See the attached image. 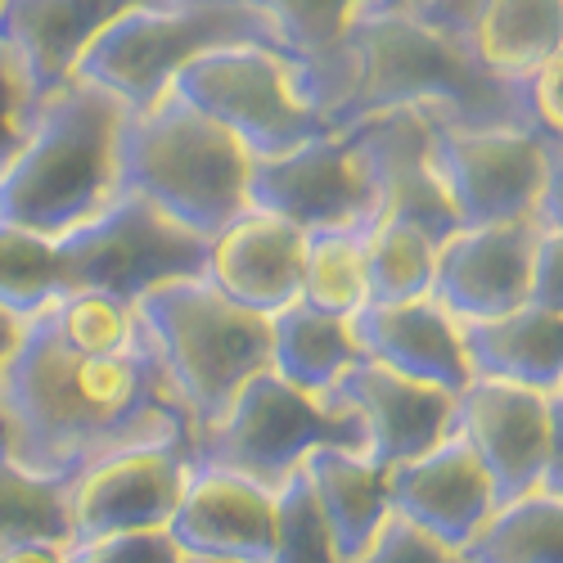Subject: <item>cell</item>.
<instances>
[{
  "label": "cell",
  "mask_w": 563,
  "mask_h": 563,
  "mask_svg": "<svg viewBox=\"0 0 563 563\" xmlns=\"http://www.w3.org/2000/svg\"><path fill=\"white\" fill-rule=\"evenodd\" d=\"M464 563H563V505L532 492L496 505L478 532L460 545Z\"/></svg>",
  "instance_id": "4316f807"
},
{
  "label": "cell",
  "mask_w": 563,
  "mask_h": 563,
  "mask_svg": "<svg viewBox=\"0 0 563 563\" xmlns=\"http://www.w3.org/2000/svg\"><path fill=\"white\" fill-rule=\"evenodd\" d=\"M528 302L563 311V234L541 230L537 253H532V275H528Z\"/></svg>",
  "instance_id": "8d00e7d4"
},
{
  "label": "cell",
  "mask_w": 563,
  "mask_h": 563,
  "mask_svg": "<svg viewBox=\"0 0 563 563\" xmlns=\"http://www.w3.org/2000/svg\"><path fill=\"white\" fill-rule=\"evenodd\" d=\"M266 563H343L302 468L275 487V532Z\"/></svg>",
  "instance_id": "1f68e13d"
},
{
  "label": "cell",
  "mask_w": 563,
  "mask_h": 563,
  "mask_svg": "<svg viewBox=\"0 0 563 563\" xmlns=\"http://www.w3.org/2000/svg\"><path fill=\"white\" fill-rule=\"evenodd\" d=\"M433 163L460 225L559 221V140L523 126H446L433 118Z\"/></svg>",
  "instance_id": "ba28073f"
},
{
  "label": "cell",
  "mask_w": 563,
  "mask_h": 563,
  "mask_svg": "<svg viewBox=\"0 0 563 563\" xmlns=\"http://www.w3.org/2000/svg\"><path fill=\"white\" fill-rule=\"evenodd\" d=\"M185 474H190V446L180 442H145L86 464L68 478L73 541L167 528L185 492Z\"/></svg>",
  "instance_id": "4fadbf2b"
},
{
  "label": "cell",
  "mask_w": 563,
  "mask_h": 563,
  "mask_svg": "<svg viewBox=\"0 0 563 563\" xmlns=\"http://www.w3.org/2000/svg\"><path fill=\"white\" fill-rule=\"evenodd\" d=\"M41 100L45 96L36 90L23 55L0 36V172H5L19 158V150L27 145L32 122L41 113Z\"/></svg>",
  "instance_id": "d6a6232c"
},
{
  "label": "cell",
  "mask_w": 563,
  "mask_h": 563,
  "mask_svg": "<svg viewBox=\"0 0 563 563\" xmlns=\"http://www.w3.org/2000/svg\"><path fill=\"white\" fill-rule=\"evenodd\" d=\"M59 294H68V285L55 240L0 221V307L27 320L41 307H51Z\"/></svg>",
  "instance_id": "4dcf8cb0"
},
{
  "label": "cell",
  "mask_w": 563,
  "mask_h": 563,
  "mask_svg": "<svg viewBox=\"0 0 563 563\" xmlns=\"http://www.w3.org/2000/svg\"><path fill=\"white\" fill-rule=\"evenodd\" d=\"M537 221H496L460 225L438 244L433 262V302H442L460 324L492 320L528 302L532 253L541 240Z\"/></svg>",
  "instance_id": "5bb4252c"
},
{
  "label": "cell",
  "mask_w": 563,
  "mask_h": 563,
  "mask_svg": "<svg viewBox=\"0 0 563 563\" xmlns=\"http://www.w3.org/2000/svg\"><path fill=\"white\" fill-rule=\"evenodd\" d=\"M55 249L68 289H96L122 302H140L172 279H195L208 262L203 234L140 195H118L90 221L59 234Z\"/></svg>",
  "instance_id": "30bf717a"
},
{
  "label": "cell",
  "mask_w": 563,
  "mask_h": 563,
  "mask_svg": "<svg viewBox=\"0 0 563 563\" xmlns=\"http://www.w3.org/2000/svg\"><path fill=\"white\" fill-rule=\"evenodd\" d=\"M0 451H10V433H5V415H0Z\"/></svg>",
  "instance_id": "b9f144b4"
},
{
  "label": "cell",
  "mask_w": 563,
  "mask_h": 563,
  "mask_svg": "<svg viewBox=\"0 0 563 563\" xmlns=\"http://www.w3.org/2000/svg\"><path fill=\"white\" fill-rule=\"evenodd\" d=\"M519 86V104H523V122L537 131V135H554L559 140V55L528 68L514 77Z\"/></svg>",
  "instance_id": "d590c367"
},
{
  "label": "cell",
  "mask_w": 563,
  "mask_h": 563,
  "mask_svg": "<svg viewBox=\"0 0 563 563\" xmlns=\"http://www.w3.org/2000/svg\"><path fill=\"white\" fill-rule=\"evenodd\" d=\"M68 545H55V541H27V545H14L0 554V563H68L64 554Z\"/></svg>",
  "instance_id": "f35d334b"
},
{
  "label": "cell",
  "mask_w": 563,
  "mask_h": 563,
  "mask_svg": "<svg viewBox=\"0 0 563 563\" xmlns=\"http://www.w3.org/2000/svg\"><path fill=\"white\" fill-rule=\"evenodd\" d=\"M298 302L330 316H356L369 302L365 230H307Z\"/></svg>",
  "instance_id": "f546056e"
},
{
  "label": "cell",
  "mask_w": 563,
  "mask_h": 563,
  "mask_svg": "<svg viewBox=\"0 0 563 563\" xmlns=\"http://www.w3.org/2000/svg\"><path fill=\"white\" fill-rule=\"evenodd\" d=\"M0 415L10 455L55 478L145 442L195 446L190 410L180 406L145 320L131 343L90 352L73 347L45 311L27 316L0 374Z\"/></svg>",
  "instance_id": "6da1fadb"
},
{
  "label": "cell",
  "mask_w": 563,
  "mask_h": 563,
  "mask_svg": "<svg viewBox=\"0 0 563 563\" xmlns=\"http://www.w3.org/2000/svg\"><path fill=\"white\" fill-rule=\"evenodd\" d=\"M249 208L275 212L298 230H365L379 212L361 126L324 131L285 154L253 158Z\"/></svg>",
  "instance_id": "7c38bea8"
},
{
  "label": "cell",
  "mask_w": 563,
  "mask_h": 563,
  "mask_svg": "<svg viewBox=\"0 0 563 563\" xmlns=\"http://www.w3.org/2000/svg\"><path fill=\"white\" fill-rule=\"evenodd\" d=\"M302 474L311 483V496L324 514V523H330L339 559L343 563L356 559L393 514L388 468L374 464L361 446H316L302 460Z\"/></svg>",
  "instance_id": "cb8c5ba5"
},
{
  "label": "cell",
  "mask_w": 563,
  "mask_h": 563,
  "mask_svg": "<svg viewBox=\"0 0 563 563\" xmlns=\"http://www.w3.org/2000/svg\"><path fill=\"white\" fill-rule=\"evenodd\" d=\"M266 14L275 45L298 64L302 96L320 113L352 27L374 10H401L397 0H253ZM324 118V113H320Z\"/></svg>",
  "instance_id": "603a6c76"
},
{
  "label": "cell",
  "mask_w": 563,
  "mask_h": 563,
  "mask_svg": "<svg viewBox=\"0 0 563 563\" xmlns=\"http://www.w3.org/2000/svg\"><path fill=\"white\" fill-rule=\"evenodd\" d=\"M0 10H5V0H0Z\"/></svg>",
  "instance_id": "7bdbcfd3"
},
{
  "label": "cell",
  "mask_w": 563,
  "mask_h": 563,
  "mask_svg": "<svg viewBox=\"0 0 563 563\" xmlns=\"http://www.w3.org/2000/svg\"><path fill=\"white\" fill-rule=\"evenodd\" d=\"M388 505L419 532L460 550L496 509V496L478 455L460 433H451L433 451L388 468Z\"/></svg>",
  "instance_id": "d6986e66"
},
{
  "label": "cell",
  "mask_w": 563,
  "mask_h": 563,
  "mask_svg": "<svg viewBox=\"0 0 563 563\" xmlns=\"http://www.w3.org/2000/svg\"><path fill=\"white\" fill-rule=\"evenodd\" d=\"M135 311L195 429L221 419L240 388L271 365V316L230 302L203 275L172 279L140 298Z\"/></svg>",
  "instance_id": "5b68a950"
},
{
  "label": "cell",
  "mask_w": 563,
  "mask_h": 563,
  "mask_svg": "<svg viewBox=\"0 0 563 563\" xmlns=\"http://www.w3.org/2000/svg\"><path fill=\"white\" fill-rule=\"evenodd\" d=\"M275 532V492L230 474V468L190 464L167 537L180 554L225 559V563H266Z\"/></svg>",
  "instance_id": "2e32d148"
},
{
  "label": "cell",
  "mask_w": 563,
  "mask_h": 563,
  "mask_svg": "<svg viewBox=\"0 0 563 563\" xmlns=\"http://www.w3.org/2000/svg\"><path fill=\"white\" fill-rule=\"evenodd\" d=\"M221 45H275V32L253 0H150L90 41L73 77L140 113L167 96L180 68Z\"/></svg>",
  "instance_id": "8992f818"
},
{
  "label": "cell",
  "mask_w": 563,
  "mask_h": 563,
  "mask_svg": "<svg viewBox=\"0 0 563 563\" xmlns=\"http://www.w3.org/2000/svg\"><path fill=\"white\" fill-rule=\"evenodd\" d=\"M478 5L483 0H401L406 14H415L419 23H429L446 36H464L468 23H474V14H478Z\"/></svg>",
  "instance_id": "74e56055"
},
{
  "label": "cell",
  "mask_w": 563,
  "mask_h": 563,
  "mask_svg": "<svg viewBox=\"0 0 563 563\" xmlns=\"http://www.w3.org/2000/svg\"><path fill=\"white\" fill-rule=\"evenodd\" d=\"M64 554H68V563H180V545L167 537V528L73 541Z\"/></svg>",
  "instance_id": "836d02e7"
},
{
  "label": "cell",
  "mask_w": 563,
  "mask_h": 563,
  "mask_svg": "<svg viewBox=\"0 0 563 563\" xmlns=\"http://www.w3.org/2000/svg\"><path fill=\"white\" fill-rule=\"evenodd\" d=\"M464 45L487 73L519 77L563 51V0H483Z\"/></svg>",
  "instance_id": "d4e9b609"
},
{
  "label": "cell",
  "mask_w": 563,
  "mask_h": 563,
  "mask_svg": "<svg viewBox=\"0 0 563 563\" xmlns=\"http://www.w3.org/2000/svg\"><path fill=\"white\" fill-rule=\"evenodd\" d=\"M324 397H334L339 406H347L361 419L365 455L384 468L424 455L442 438H451L455 393L433 388L424 379H410V374H397L369 356L352 361Z\"/></svg>",
  "instance_id": "9a60e30c"
},
{
  "label": "cell",
  "mask_w": 563,
  "mask_h": 563,
  "mask_svg": "<svg viewBox=\"0 0 563 563\" xmlns=\"http://www.w3.org/2000/svg\"><path fill=\"white\" fill-rule=\"evenodd\" d=\"M433 262H438V240L401 217H379L365 225V285L369 302H397V298H419L433 285Z\"/></svg>",
  "instance_id": "f1b7e54d"
},
{
  "label": "cell",
  "mask_w": 563,
  "mask_h": 563,
  "mask_svg": "<svg viewBox=\"0 0 563 563\" xmlns=\"http://www.w3.org/2000/svg\"><path fill=\"white\" fill-rule=\"evenodd\" d=\"M347 563H464L460 550L433 541L429 532H419L415 523H406L401 514H388L384 528L374 532V541L347 559Z\"/></svg>",
  "instance_id": "e575fe53"
},
{
  "label": "cell",
  "mask_w": 563,
  "mask_h": 563,
  "mask_svg": "<svg viewBox=\"0 0 563 563\" xmlns=\"http://www.w3.org/2000/svg\"><path fill=\"white\" fill-rule=\"evenodd\" d=\"M302 240L307 230L294 221L244 208L208 240L203 279L257 316H275L298 302L302 289Z\"/></svg>",
  "instance_id": "ac0fdd59"
},
{
  "label": "cell",
  "mask_w": 563,
  "mask_h": 563,
  "mask_svg": "<svg viewBox=\"0 0 563 563\" xmlns=\"http://www.w3.org/2000/svg\"><path fill=\"white\" fill-rule=\"evenodd\" d=\"M19 334H23V316H14L10 307H0V374H5L14 347H19Z\"/></svg>",
  "instance_id": "ab89813d"
},
{
  "label": "cell",
  "mask_w": 563,
  "mask_h": 563,
  "mask_svg": "<svg viewBox=\"0 0 563 563\" xmlns=\"http://www.w3.org/2000/svg\"><path fill=\"white\" fill-rule=\"evenodd\" d=\"M451 433H460L464 446L487 468L496 505L532 492L559 496V393H537L500 379H468L451 401Z\"/></svg>",
  "instance_id": "8fae6325"
},
{
  "label": "cell",
  "mask_w": 563,
  "mask_h": 563,
  "mask_svg": "<svg viewBox=\"0 0 563 563\" xmlns=\"http://www.w3.org/2000/svg\"><path fill=\"white\" fill-rule=\"evenodd\" d=\"M180 563H225V559H199V554H180Z\"/></svg>",
  "instance_id": "60d3db41"
},
{
  "label": "cell",
  "mask_w": 563,
  "mask_h": 563,
  "mask_svg": "<svg viewBox=\"0 0 563 563\" xmlns=\"http://www.w3.org/2000/svg\"><path fill=\"white\" fill-rule=\"evenodd\" d=\"M460 347L474 379H500L537 393L563 384V311L523 302L492 320L460 324Z\"/></svg>",
  "instance_id": "7402d4cb"
},
{
  "label": "cell",
  "mask_w": 563,
  "mask_h": 563,
  "mask_svg": "<svg viewBox=\"0 0 563 563\" xmlns=\"http://www.w3.org/2000/svg\"><path fill=\"white\" fill-rule=\"evenodd\" d=\"M352 334L361 356L379 361L397 374H410V379H424L433 388L460 393L474 379L460 347V320L442 302H433V294L365 302L352 316Z\"/></svg>",
  "instance_id": "ffe728a7"
},
{
  "label": "cell",
  "mask_w": 563,
  "mask_h": 563,
  "mask_svg": "<svg viewBox=\"0 0 563 563\" xmlns=\"http://www.w3.org/2000/svg\"><path fill=\"white\" fill-rule=\"evenodd\" d=\"M249 167L253 154L240 140L176 90L122 122V195L150 199L203 240L249 208Z\"/></svg>",
  "instance_id": "277c9868"
},
{
  "label": "cell",
  "mask_w": 563,
  "mask_h": 563,
  "mask_svg": "<svg viewBox=\"0 0 563 563\" xmlns=\"http://www.w3.org/2000/svg\"><path fill=\"white\" fill-rule=\"evenodd\" d=\"M369 172H374V195H379V217H401L424 225L442 244L451 230H460L451 199L442 190V176L433 163V118L424 109H384L356 122Z\"/></svg>",
  "instance_id": "e0dca14e"
},
{
  "label": "cell",
  "mask_w": 563,
  "mask_h": 563,
  "mask_svg": "<svg viewBox=\"0 0 563 563\" xmlns=\"http://www.w3.org/2000/svg\"><path fill=\"white\" fill-rule=\"evenodd\" d=\"M352 361H361L352 316H330L307 302H289L271 316V369L285 384L324 397Z\"/></svg>",
  "instance_id": "484cf974"
},
{
  "label": "cell",
  "mask_w": 563,
  "mask_h": 563,
  "mask_svg": "<svg viewBox=\"0 0 563 563\" xmlns=\"http://www.w3.org/2000/svg\"><path fill=\"white\" fill-rule=\"evenodd\" d=\"M316 446L365 451L361 419L334 397H316L285 384L266 365L240 388V397L225 406L221 419H212L208 429H195L190 464L230 468V474L275 492L289 474H298Z\"/></svg>",
  "instance_id": "52a82bcc"
},
{
  "label": "cell",
  "mask_w": 563,
  "mask_h": 563,
  "mask_svg": "<svg viewBox=\"0 0 563 563\" xmlns=\"http://www.w3.org/2000/svg\"><path fill=\"white\" fill-rule=\"evenodd\" d=\"M150 0H5L0 36L23 55L41 96L73 81L77 59L104 27Z\"/></svg>",
  "instance_id": "44dd1931"
},
{
  "label": "cell",
  "mask_w": 563,
  "mask_h": 563,
  "mask_svg": "<svg viewBox=\"0 0 563 563\" xmlns=\"http://www.w3.org/2000/svg\"><path fill=\"white\" fill-rule=\"evenodd\" d=\"M27 541H73L68 478L23 468L10 451H0V554Z\"/></svg>",
  "instance_id": "83f0119b"
},
{
  "label": "cell",
  "mask_w": 563,
  "mask_h": 563,
  "mask_svg": "<svg viewBox=\"0 0 563 563\" xmlns=\"http://www.w3.org/2000/svg\"><path fill=\"white\" fill-rule=\"evenodd\" d=\"M397 5H401V0H397Z\"/></svg>",
  "instance_id": "ee69618b"
},
{
  "label": "cell",
  "mask_w": 563,
  "mask_h": 563,
  "mask_svg": "<svg viewBox=\"0 0 563 563\" xmlns=\"http://www.w3.org/2000/svg\"><path fill=\"white\" fill-rule=\"evenodd\" d=\"M180 100H190L217 126H225L253 158L285 154L294 145L334 131L302 96L298 64L275 45H221L180 68L172 81Z\"/></svg>",
  "instance_id": "9c48e42d"
},
{
  "label": "cell",
  "mask_w": 563,
  "mask_h": 563,
  "mask_svg": "<svg viewBox=\"0 0 563 563\" xmlns=\"http://www.w3.org/2000/svg\"><path fill=\"white\" fill-rule=\"evenodd\" d=\"M126 104L96 81H64L41 100L27 145L0 172V221L59 240L122 195L118 145Z\"/></svg>",
  "instance_id": "3957f363"
},
{
  "label": "cell",
  "mask_w": 563,
  "mask_h": 563,
  "mask_svg": "<svg viewBox=\"0 0 563 563\" xmlns=\"http://www.w3.org/2000/svg\"><path fill=\"white\" fill-rule=\"evenodd\" d=\"M384 109H424L446 126L532 131L514 77L487 73L464 36H446L406 10H374L352 27L320 104L334 131Z\"/></svg>",
  "instance_id": "7a4b0ae2"
}]
</instances>
